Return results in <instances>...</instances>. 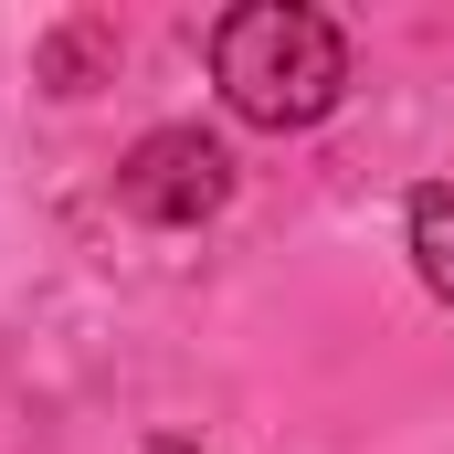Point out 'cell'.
<instances>
[{
	"instance_id": "cell-5",
	"label": "cell",
	"mask_w": 454,
	"mask_h": 454,
	"mask_svg": "<svg viewBox=\"0 0 454 454\" xmlns=\"http://www.w3.org/2000/svg\"><path fill=\"white\" fill-rule=\"evenodd\" d=\"M148 454H191V444H148Z\"/></svg>"
},
{
	"instance_id": "cell-1",
	"label": "cell",
	"mask_w": 454,
	"mask_h": 454,
	"mask_svg": "<svg viewBox=\"0 0 454 454\" xmlns=\"http://www.w3.org/2000/svg\"><path fill=\"white\" fill-rule=\"evenodd\" d=\"M212 85L232 96L243 127H317L348 96V43L307 0H243L212 32Z\"/></svg>"
},
{
	"instance_id": "cell-3",
	"label": "cell",
	"mask_w": 454,
	"mask_h": 454,
	"mask_svg": "<svg viewBox=\"0 0 454 454\" xmlns=\"http://www.w3.org/2000/svg\"><path fill=\"white\" fill-rule=\"evenodd\" d=\"M412 264H423V286L454 307V180H423L412 191Z\"/></svg>"
},
{
	"instance_id": "cell-2",
	"label": "cell",
	"mask_w": 454,
	"mask_h": 454,
	"mask_svg": "<svg viewBox=\"0 0 454 454\" xmlns=\"http://www.w3.org/2000/svg\"><path fill=\"white\" fill-rule=\"evenodd\" d=\"M116 201H127L137 223H159V232H191V223H212L232 201V159L201 127H159V137H137V148L116 159Z\"/></svg>"
},
{
	"instance_id": "cell-4",
	"label": "cell",
	"mask_w": 454,
	"mask_h": 454,
	"mask_svg": "<svg viewBox=\"0 0 454 454\" xmlns=\"http://www.w3.org/2000/svg\"><path fill=\"white\" fill-rule=\"evenodd\" d=\"M85 64H96V43H85V32H64V43H53V85L74 96V85H85Z\"/></svg>"
}]
</instances>
